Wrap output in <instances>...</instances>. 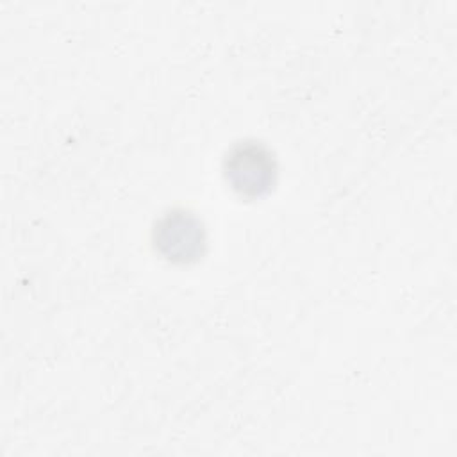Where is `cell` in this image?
Returning <instances> with one entry per match:
<instances>
[{
	"mask_svg": "<svg viewBox=\"0 0 457 457\" xmlns=\"http://www.w3.org/2000/svg\"><path fill=\"white\" fill-rule=\"evenodd\" d=\"M152 243L166 261L187 264L204 255L207 239L204 223L195 212L171 209L155 221Z\"/></svg>",
	"mask_w": 457,
	"mask_h": 457,
	"instance_id": "cell-2",
	"label": "cell"
},
{
	"mask_svg": "<svg viewBox=\"0 0 457 457\" xmlns=\"http://www.w3.org/2000/svg\"><path fill=\"white\" fill-rule=\"evenodd\" d=\"M223 175L237 195L257 198L275 186L277 161L261 141L245 139L228 148L223 159Z\"/></svg>",
	"mask_w": 457,
	"mask_h": 457,
	"instance_id": "cell-1",
	"label": "cell"
}]
</instances>
